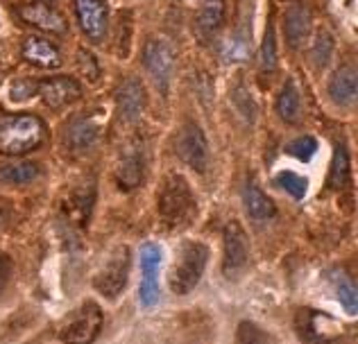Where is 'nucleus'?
<instances>
[{
    "label": "nucleus",
    "instance_id": "obj_1",
    "mask_svg": "<svg viewBox=\"0 0 358 344\" xmlns=\"http://www.w3.org/2000/svg\"><path fill=\"white\" fill-rule=\"evenodd\" d=\"M195 213L197 204L188 181L179 174L166 177L162 188H159V216H162V220L177 229L188 225L195 218Z\"/></svg>",
    "mask_w": 358,
    "mask_h": 344
},
{
    "label": "nucleus",
    "instance_id": "obj_2",
    "mask_svg": "<svg viewBox=\"0 0 358 344\" xmlns=\"http://www.w3.org/2000/svg\"><path fill=\"white\" fill-rule=\"evenodd\" d=\"M45 138V127L36 116H3L0 118V152L27 154Z\"/></svg>",
    "mask_w": 358,
    "mask_h": 344
},
{
    "label": "nucleus",
    "instance_id": "obj_3",
    "mask_svg": "<svg viewBox=\"0 0 358 344\" xmlns=\"http://www.w3.org/2000/svg\"><path fill=\"white\" fill-rule=\"evenodd\" d=\"M209 263V247L197 240H188L179 247L173 272H171V290L175 294L193 292L197 283L202 281V274Z\"/></svg>",
    "mask_w": 358,
    "mask_h": 344
},
{
    "label": "nucleus",
    "instance_id": "obj_4",
    "mask_svg": "<svg viewBox=\"0 0 358 344\" xmlns=\"http://www.w3.org/2000/svg\"><path fill=\"white\" fill-rule=\"evenodd\" d=\"M105 313L100 304L87 299L78 311H73L59 329V338L64 344H93L100 336Z\"/></svg>",
    "mask_w": 358,
    "mask_h": 344
},
{
    "label": "nucleus",
    "instance_id": "obj_5",
    "mask_svg": "<svg viewBox=\"0 0 358 344\" xmlns=\"http://www.w3.org/2000/svg\"><path fill=\"white\" fill-rule=\"evenodd\" d=\"M295 329L304 344H345V329L329 315L301 308L295 315Z\"/></svg>",
    "mask_w": 358,
    "mask_h": 344
},
{
    "label": "nucleus",
    "instance_id": "obj_6",
    "mask_svg": "<svg viewBox=\"0 0 358 344\" xmlns=\"http://www.w3.org/2000/svg\"><path fill=\"white\" fill-rule=\"evenodd\" d=\"M143 61H145V68L152 77L155 87L166 93L168 87H171V80H173V73H175V48L173 43L168 39H150L145 45V54H143Z\"/></svg>",
    "mask_w": 358,
    "mask_h": 344
},
{
    "label": "nucleus",
    "instance_id": "obj_7",
    "mask_svg": "<svg viewBox=\"0 0 358 344\" xmlns=\"http://www.w3.org/2000/svg\"><path fill=\"white\" fill-rule=\"evenodd\" d=\"M129 249L127 245H120L111 258L107 260V265L100 269L93 278V287L107 299H114L118 297L127 285V278H129Z\"/></svg>",
    "mask_w": 358,
    "mask_h": 344
},
{
    "label": "nucleus",
    "instance_id": "obj_8",
    "mask_svg": "<svg viewBox=\"0 0 358 344\" xmlns=\"http://www.w3.org/2000/svg\"><path fill=\"white\" fill-rule=\"evenodd\" d=\"M141 260V287L138 297L145 308H152L159 301V269H162V247L145 243L138 252Z\"/></svg>",
    "mask_w": 358,
    "mask_h": 344
},
{
    "label": "nucleus",
    "instance_id": "obj_9",
    "mask_svg": "<svg viewBox=\"0 0 358 344\" xmlns=\"http://www.w3.org/2000/svg\"><path fill=\"white\" fill-rule=\"evenodd\" d=\"M250 263V238L243 231L238 222H229L224 227V258L222 272L224 276L236 278L243 274V269Z\"/></svg>",
    "mask_w": 358,
    "mask_h": 344
},
{
    "label": "nucleus",
    "instance_id": "obj_10",
    "mask_svg": "<svg viewBox=\"0 0 358 344\" xmlns=\"http://www.w3.org/2000/svg\"><path fill=\"white\" fill-rule=\"evenodd\" d=\"M177 154L195 172L206 170V165H209V143H206V136L200 125L186 123L182 127V132L177 136Z\"/></svg>",
    "mask_w": 358,
    "mask_h": 344
},
{
    "label": "nucleus",
    "instance_id": "obj_11",
    "mask_svg": "<svg viewBox=\"0 0 358 344\" xmlns=\"http://www.w3.org/2000/svg\"><path fill=\"white\" fill-rule=\"evenodd\" d=\"M118 116L125 125H136L145 111V91L138 80H125L116 91Z\"/></svg>",
    "mask_w": 358,
    "mask_h": 344
},
{
    "label": "nucleus",
    "instance_id": "obj_12",
    "mask_svg": "<svg viewBox=\"0 0 358 344\" xmlns=\"http://www.w3.org/2000/svg\"><path fill=\"white\" fill-rule=\"evenodd\" d=\"M80 84L73 77H50L36 84V96H41L50 109H64L73 105L80 98Z\"/></svg>",
    "mask_w": 358,
    "mask_h": 344
},
{
    "label": "nucleus",
    "instance_id": "obj_13",
    "mask_svg": "<svg viewBox=\"0 0 358 344\" xmlns=\"http://www.w3.org/2000/svg\"><path fill=\"white\" fill-rule=\"evenodd\" d=\"M78 18L91 41L105 39L109 27V9L105 0H78Z\"/></svg>",
    "mask_w": 358,
    "mask_h": 344
},
{
    "label": "nucleus",
    "instance_id": "obj_14",
    "mask_svg": "<svg viewBox=\"0 0 358 344\" xmlns=\"http://www.w3.org/2000/svg\"><path fill=\"white\" fill-rule=\"evenodd\" d=\"M356 93H358V84H356V66L347 63V66L338 68L334 73L331 82H329V96L341 107H354L356 105Z\"/></svg>",
    "mask_w": 358,
    "mask_h": 344
},
{
    "label": "nucleus",
    "instance_id": "obj_15",
    "mask_svg": "<svg viewBox=\"0 0 358 344\" xmlns=\"http://www.w3.org/2000/svg\"><path fill=\"white\" fill-rule=\"evenodd\" d=\"M284 34L293 50H299L310 34V14L304 5H293L284 16Z\"/></svg>",
    "mask_w": 358,
    "mask_h": 344
},
{
    "label": "nucleus",
    "instance_id": "obj_16",
    "mask_svg": "<svg viewBox=\"0 0 358 344\" xmlns=\"http://www.w3.org/2000/svg\"><path fill=\"white\" fill-rule=\"evenodd\" d=\"M23 21H27L30 25L39 27L43 32H52V34H64L66 32V21L64 18L50 9L48 5L43 3H30L21 9Z\"/></svg>",
    "mask_w": 358,
    "mask_h": 344
},
{
    "label": "nucleus",
    "instance_id": "obj_17",
    "mask_svg": "<svg viewBox=\"0 0 358 344\" xmlns=\"http://www.w3.org/2000/svg\"><path fill=\"white\" fill-rule=\"evenodd\" d=\"M23 57L34 63V66L41 68H59L62 66V57L57 48L50 43L41 39V36H27L23 41Z\"/></svg>",
    "mask_w": 358,
    "mask_h": 344
},
{
    "label": "nucleus",
    "instance_id": "obj_18",
    "mask_svg": "<svg viewBox=\"0 0 358 344\" xmlns=\"http://www.w3.org/2000/svg\"><path fill=\"white\" fill-rule=\"evenodd\" d=\"M143 174H145V156L141 150H129L122 154V159L118 163V170H116V181L122 190H131L141 186L143 181Z\"/></svg>",
    "mask_w": 358,
    "mask_h": 344
},
{
    "label": "nucleus",
    "instance_id": "obj_19",
    "mask_svg": "<svg viewBox=\"0 0 358 344\" xmlns=\"http://www.w3.org/2000/svg\"><path fill=\"white\" fill-rule=\"evenodd\" d=\"M224 21V3L222 0H204L202 9L195 18V32L202 41H211L218 34Z\"/></svg>",
    "mask_w": 358,
    "mask_h": 344
},
{
    "label": "nucleus",
    "instance_id": "obj_20",
    "mask_svg": "<svg viewBox=\"0 0 358 344\" xmlns=\"http://www.w3.org/2000/svg\"><path fill=\"white\" fill-rule=\"evenodd\" d=\"M243 204L245 211L254 222H268L277 216V207L266 193L261 190V186L257 184H248L243 190Z\"/></svg>",
    "mask_w": 358,
    "mask_h": 344
},
{
    "label": "nucleus",
    "instance_id": "obj_21",
    "mask_svg": "<svg viewBox=\"0 0 358 344\" xmlns=\"http://www.w3.org/2000/svg\"><path fill=\"white\" fill-rule=\"evenodd\" d=\"M64 138L71 150H87V147H91L98 141V127L93 125L89 118L75 116L71 123L66 125Z\"/></svg>",
    "mask_w": 358,
    "mask_h": 344
},
{
    "label": "nucleus",
    "instance_id": "obj_22",
    "mask_svg": "<svg viewBox=\"0 0 358 344\" xmlns=\"http://www.w3.org/2000/svg\"><path fill=\"white\" fill-rule=\"evenodd\" d=\"M41 177V168L34 161H5L0 163V184L27 186Z\"/></svg>",
    "mask_w": 358,
    "mask_h": 344
},
{
    "label": "nucleus",
    "instance_id": "obj_23",
    "mask_svg": "<svg viewBox=\"0 0 358 344\" xmlns=\"http://www.w3.org/2000/svg\"><path fill=\"white\" fill-rule=\"evenodd\" d=\"M277 111L286 123H297L301 118V93L295 84V80H288L277 98Z\"/></svg>",
    "mask_w": 358,
    "mask_h": 344
},
{
    "label": "nucleus",
    "instance_id": "obj_24",
    "mask_svg": "<svg viewBox=\"0 0 358 344\" xmlns=\"http://www.w3.org/2000/svg\"><path fill=\"white\" fill-rule=\"evenodd\" d=\"M352 177V159L345 145H336V154L331 161V186L334 188H345Z\"/></svg>",
    "mask_w": 358,
    "mask_h": 344
},
{
    "label": "nucleus",
    "instance_id": "obj_25",
    "mask_svg": "<svg viewBox=\"0 0 358 344\" xmlns=\"http://www.w3.org/2000/svg\"><path fill=\"white\" fill-rule=\"evenodd\" d=\"M275 184L279 186L281 190H286L290 197H295V200H301L306 195V190H308V181L301 174L293 172V170H281L275 177Z\"/></svg>",
    "mask_w": 358,
    "mask_h": 344
},
{
    "label": "nucleus",
    "instance_id": "obj_26",
    "mask_svg": "<svg viewBox=\"0 0 358 344\" xmlns=\"http://www.w3.org/2000/svg\"><path fill=\"white\" fill-rule=\"evenodd\" d=\"M331 54H334V36L327 30H320L315 36L313 50H310V61L315 63V68H324L329 59H331Z\"/></svg>",
    "mask_w": 358,
    "mask_h": 344
},
{
    "label": "nucleus",
    "instance_id": "obj_27",
    "mask_svg": "<svg viewBox=\"0 0 358 344\" xmlns=\"http://www.w3.org/2000/svg\"><path fill=\"white\" fill-rule=\"evenodd\" d=\"M236 344H275L268 331H263L250 320H243L236 329Z\"/></svg>",
    "mask_w": 358,
    "mask_h": 344
},
{
    "label": "nucleus",
    "instance_id": "obj_28",
    "mask_svg": "<svg viewBox=\"0 0 358 344\" xmlns=\"http://www.w3.org/2000/svg\"><path fill=\"white\" fill-rule=\"evenodd\" d=\"M231 105L236 107V114L245 120V123H248V125L254 123V118H257V105H254L252 96L243 84H238L236 89L231 91Z\"/></svg>",
    "mask_w": 358,
    "mask_h": 344
},
{
    "label": "nucleus",
    "instance_id": "obj_29",
    "mask_svg": "<svg viewBox=\"0 0 358 344\" xmlns=\"http://www.w3.org/2000/svg\"><path fill=\"white\" fill-rule=\"evenodd\" d=\"M315 152H317V141L313 136H299L286 145V154L295 156V159L304 161V163H308L310 159H313Z\"/></svg>",
    "mask_w": 358,
    "mask_h": 344
},
{
    "label": "nucleus",
    "instance_id": "obj_30",
    "mask_svg": "<svg viewBox=\"0 0 358 344\" xmlns=\"http://www.w3.org/2000/svg\"><path fill=\"white\" fill-rule=\"evenodd\" d=\"M261 63H263V70L266 73L277 70V43H275V30H272V25H268L266 36H263Z\"/></svg>",
    "mask_w": 358,
    "mask_h": 344
},
{
    "label": "nucleus",
    "instance_id": "obj_31",
    "mask_svg": "<svg viewBox=\"0 0 358 344\" xmlns=\"http://www.w3.org/2000/svg\"><path fill=\"white\" fill-rule=\"evenodd\" d=\"M222 57L227 59V61H245V59L250 57V43H248V39L241 36V34H234L231 39L224 43Z\"/></svg>",
    "mask_w": 358,
    "mask_h": 344
},
{
    "label": "nucleus",
    "instance_id": "obj_32",
    "mask_svg": "<svg viewBox=\"0 0 358 344\" xmlns=\"http://www.w3.org/2000/svg\"><path fill=\"white\" fill-rule=\"evenodd\" d=\"M36 84H39V82H34V80H16L12 89H9V98H12V102L30 100L32 96H36Z\"/></svg>",
    "mask_w": 358,
    "mask_h": 344
},
{
    "label": "nucleus",
    "instance_id": "obj_33",
    "mask_svg": "<svg viewBox=\"0 0 358 344\" xmlns=\"http://www.w3.org/2000/svg\"><path fill=\"white\" fill-rule=\"evenodd\" d=\"M338 299H341V304L345 306V311L352 315L358 313V297H356V285L350 283V281H345L338 285Z\"/></svg>",
    "mask_w": 358,
    "mask_h": 344
},
{
    "label": "nucleus",
    "instance_id": "obj_34",
    "mask_svg": "<svg viewBox=\"0 0 358 344\" xmlns=\"http://www.w3.org/2000/svg\"><path fill=\"white\" fill-rule=\"evenodd\" d=\"M12 258L0 252V294L7 290L9 281H12Z\"/></svg>",
    "mask_w": 358,
    "mask_h": 344
},
{
    "label": "nucleus",
    "instance_id": "obj_35",
    "mask_svg": "<svg viewBox=\"0 0 358 344\" xmlns=\"http://www.w3.org/2000/svg\"><path fill=\"white\" fill-rule=\"evenodd\" d=\"M5 222V211H3V207H0V225Z\"/></svg>",
    "mask_w": 358,
    "mask_h": 344
}]
</instances>
